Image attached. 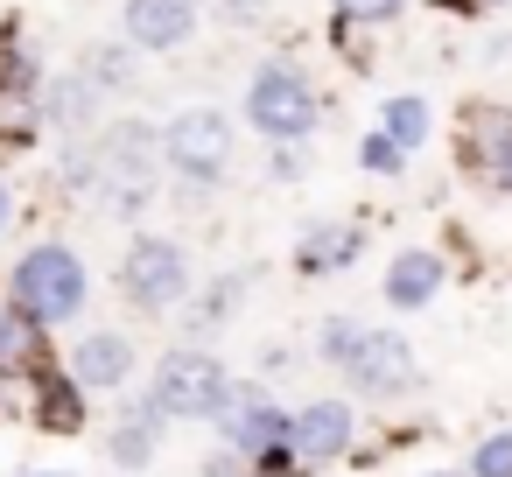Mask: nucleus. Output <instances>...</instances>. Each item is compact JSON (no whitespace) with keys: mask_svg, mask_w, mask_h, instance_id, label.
<instances>
[{"mask_svg":"<svg viewBox=\"0 0 512 477\" xmlns=\"http://www.w3.org/2000/svg\"><path fill=\"white\" fill-rule=\"evenodd\" d=\"M260 15H267V0H218V22L225 29H253Z\"/></svg>","mask_w":512,"mask_h":477,"instance_id":"nucleus-26","label":"nucleus"},{"mask_svg":"<svg viewBox=\"0 0 512 477\" xmlns=\"http://www.w3.org/2000/svg\"><path fill=\"white\" fill-rule=\"evenodd\" d=\"M197 22H204L197 0H127L120 8V29L134 50H183L197 36Z\"/></svg>","mask_w":512,"mask_h":477,"instance_id":"nucleus-11","label":"nucleus"},{"mask_svg":"<svg viewBox=\"0 0 512 477\" xmlns=\"http://www.w3.org/2000/svg\"><path fill=\"white\" fill-rule=\"evenodd\" d=\"M442 281H449V260L435 246H400L393 267H386V302L393 309H428L442 295Z\"/></svg>","mask_w":512,"mask_h":477,"instance_id":"nucleus-12","label":"nucleus"},{"mask_svg":"<svg viewBox=\"0 0 512 477\" xmlns=\"http://www.w3.org/2000/svg\"><path fill=\"white\" fill-rule=\"evenodd\" d=\"M127 372H134V344H127L120 330L78 337V351H71V379H78V386H120Z\"/></svg>","mask_w":512,"mask_h":477,"instance_id":"nucleus-13","label":"nucleus"},{"mask_svg":"<svg viewBox=\"0 0 512 477\" xmlns=\"http://www.w3.org/2000/svg\"><path fill=\"white\" fill-rule=\"evenodd\" d=\"M337 15H351L358 29H386V22H400L407 15V0H330Z\"/></svg>","mask_w":512,"mask_h":477,"instance_id":"nucleus-24","label":"nucleus"},{"mask_svg":"<svg viewBox=\"0 0 512 477\" xmlns=\"http://www.w3.org/2000/svg\"><path fill=\"white\" fill-rule=\"evenodd\" d=\"M267 176H274V183H302V176H309V155H302V141H274V155H267Z\"/></svg>","mask_w":512,"mask_h":477,"instance_id":"nucleus-25","label":"nucleus"},{"mask_svg":"<svg viewBox=\"0 0 512 477\" xmlns=\"http://www.w3.org/2000/svg\"><path fill=\"white\" fill-rule=\"evenodd\" d=\"M365 253V232L358 225H309L302 246H295V274H337Z\"/></svg>","mask_w":512,"mask_h":477,"instance_id":"nucleus-14","label":"nucleus"},{"mask_svg":"<svg viewBox=\"0 0 512 477\" xmlns=\"http://www.w3.org/2000/svg\"><path fill=\"white\" fill-rule=\"evenodd\" d=\"M358 169H365V176H400V169H407V155L372 127V134H358Z\"/></svg>","mask_w":512,"mask_h":477,"instance_id":"nucleus-22","label":"nucleus"},{"mask_svg":"<svg viewBox=\"0 0 512 477\" xmlns=\"http://www.w3.org/2000/svg\"><path fill=\"white\" fill-rule=\"evenodd\" d=\"M36 92H43V71H36V57L15 50V36H8V50H0V99H36Z\"/></svg>","mask_w":512,"mask_h":477,"instance_id":"nucleus-20","label":"nucleus"},{"mask_svg":"<svg viewBox=\"0 0 512 477\" xmlns=\"http://www.w3.org/2000/svg\"><path fill=\"white\" fill-rule=\"evenodd\" d=\"M379 134H386V141H393L400 155L428 148V134H435V113H428V99H414V92L386 99V106H379Z\"/></svg>","mask_w":512,"mask_h":477,"instance_id":"nucleus-17","label":"nucleus"},{"mask_svg":"<svg viewBox=\"0 0 512 477\" xmlns=\"http://www.w3.org/2000/svg\"><path fill=\"white\" fill-rule=\"evenodd\" d=\"M155 169H162V134L141 120H113L99 141V183L113 211H141L155 197Z\"/></svg>","mask_w":512,"mask_h":477,"instance_id":"nucleus-4","label":"nucleus"},{"mask_svg":"<svg viewBox=\"0 0 512 477\" xmlns=\"http://www.w3.org/2000/svg\"><path fill=\"white\" fill-rule=\"evenodd\" d=\"M22 477H64V470H22Z\"/></svg>","mask_w":512,"mask_h":477,"instance_id":"nucleus-29","label":"nucleus"},{"mask_svg":"<svg viewBox=\"0 0 512 477\" xmlns=\"http://www.w3.org/2000/svg\"><path fill=\"white\" fill-rule=\"evenodd\" d=\"M239 288H246V281H239V274H225V281H218V295H211V302H204L197 316H204V323H218V316H225V309L239 302Z\"/></svg>","mask_w":512,"mask_h":477,"instance_id":"nucleus-27","label":"nucleus"},{"mask_svg":"<svg viewBox=\"0 0 512 477\" xmlns=\"http://www.w3.org/2000/svg\"><path fill=\"white\" fill-rule=\"evenodd\" d=\"M120 288H127L134 309L162 316V309H176V302L190 295V253H183L176 239L148 232V239H134L127 260H120Z\"/></svg>","mask_w":512,"mask_h":477,"instance_id":"nucleus-6","label":"nucleus"},{"mask_svg":"<svg viewBox=\"0 0 512 477\" xmlns=\"http://www.w3.org/2000/svg\"><path fill=\"white\" fill-rule=\"evenodd\" d=\"M99 99H106V92H99L85 71H71V78H50V92H43V120H50V127H92Z\"/></svg>","mask_w":512,"mask_h":477,"instance_id":"nucleus-16","label":"nucleus"},{"mask_svg":"<svg viewBox=\"0 0 512 477\" xmlns=\"http://www.w3.org/2000/svg\"><path fill=\"white\" fill-rule=\"evenodd\" d=\"M85 78H92L99 92H127V85H134V43H99V50H85Z\"/></svg>","mask_w":512,"mask_h":477,"instance_id":"nucleus-19","label":"nucleus"},{"mask_svg":"<svg viewBox=\"0 0 512 477\" xmlns=\"http://www.w3.org/2000/svg\"><path fill=\"white\" fill-rule=\"evenodd\" d=\"M232 113H218V106H183L169 127H162V162H169V176H183V183H225V169H232Z\"/></svg>","mask_w":512,"mask_h":477,"instance_id":"nucleus-3","label":"nucleus"},{"mask_svg":"<svg viewBox=\"0 0 512 477\" xmlns=\"http://www.w3.org/2000/svg\"><path fill=\"white\" fill-rule=\"evenodd\" d=\"M0 225H8V197H0Z\"/></svg>","mask_w":512,"mask_h":477,"instance_id":"nucleus-30","label":"nucleus"},{"mask_svg":"<svg viewBox=\"0 0 512 477\" xmlns=\"http://www.w3.org/2000/svg\"><path fill=\"white\" fill-rule=\"evenodd\" d=\"M36 421L50 435H78L85 428V386L71 372H36Z\"/></svg>","mask_w":512,"mask_h":477,"instance_id":"nucleus-15","label":"nucleus"},{"mask_svg":"<svg viewBox=\"0 0 512 477\" xmlns=\"http://www.w3.org/2000/svg\"><path fill=\"white\" fill-rule=\"evenodd\" d=\"M211 421L225 428V442H232L239 456H260V449L288 442V407H274L260 386H232V393H225V407H218Z\"/></svg>","mask_w":512,"mask_h":477,"instance_id":"nucleus-10","label":"nucleus"},{"mask_svg":"<svg viewBox=\"0 0 512 477\" xmlns=\"http://www.w3.org/2000/svg\"><path fill=\"white\" fill-rule=\"evenodd\" d=\"M323 120V99L316 85L288 64V57H267L253 78H246V127L274 148V141H309Z\"/></svg>","mask_w":512,"mask_h":477,"instance_id":"nucleus-2","label":"nucleus"},{"mask_svg":"<svg viewBox=\"0 0 512 477\" xmlns=\"http://www.w3.org/2000/svg\"><path fill=\"white\" fill-rule=\"evenodd\" d=\"M498 190H505V197H512V176H505V183H498Z\"/></svg>","mask_w":512,"mask_h":477,"instance_id":"nucleus-31","label":"nucleus"},{"mask_svg":"<svg viewBox=\"0 0 512 477\" xmlns=\"http://www.w3.org/2000/svg\"><path fill=\"white\" fill-rule=\"evenodd\" d=\"M351 435H358V414H351L344 400H309V407L288 414V449L302 456V470L351 456Z\"/></svg>","mask_w":512,"mask_h":477,"instance_id":"nucleus-8","label":"nucleus"},{"mask_svg":"<svg viewBox=\"0 0 512 477\" xmlns=\"http://www.w3.org/2000/svg\"><path fill=\"white\" fill-rule=\"evenodd\" d=\"M449 8H512V0H449Z\"/></svg>","mask_w":512,"mask_h":477,"instance_id":"nucleus-28","label":"nucleus"},{"mask_svg":"<svg viewBox=\"0 0 512 477\" xmlns=\"http://www.w3.org/2000/svg\"><path fill=\"white\" fill-rule=\"evenodd\" d=\"M15 309H29L43 330H57V323H71L78 309H85V295H92V274H85V260L64 246V239H43V246H29L22 260H15Z\"/></svg>","mask_w":512,"mask_h":477,"instance_id":"nucleus-1","label":"nucleus"},{"mask_svg":"<svg viewBox=\"0 0 512 477\" xmlns=\"http://www.w3.org/2000/svg\"><path fill=\"white\" fill-rule=\"evenodd\" d=\"M456 155H463V169H477V176L498 190V183L512 176V106H498V99H477V106H463Z\"/></svg>","mask_w":512,"mask_h":477,"instance_id":"nucleus-7","label":"nucleus"},{"mask_svg":"<svg viewBox=\"0 0 512 477\" xmlns=\"http://www.w3.org/2000/svg\"><path fill=\"white\" fill-rule=\"evenodd\" d=\"M225 393H232V372L211 358V351H197V344H183V351H169L162 365H155V407L169 414V421H211L218 407H225Z\"/></svg>","mask_w":512,"mask_h":477,"instance_id":"nucleus-5","label":"nucleus"},{"mask_svg":"<svg viewBox=\"0 0 512 477\" xmlns=\"http://www.w3.org/2000/svg\"><path fill=\"white\" fill-rule=\"evenodd\" d=\"M344 372H351V386H358V393L393 400V393H407V386H414V344H407L400 330H365V337H358V358H351Z\"/></svg>","mask_w":512,"mask_h":477,"instance_id":"nucleus-9","label":"nucleus"},{"mask_svg":"<svg viewBox=\"0 0 512 477\" xmlns=\"http://www.w3.org/2000/svg\"><path fill=\"white\" fill-rule=\"evenodd\" d=\"M428 477H449V470H428Z\"/></svg>","mask_w":512,"mask_h":477,"instance_id":"nucleus-32","label":"nucleus"},{"mask_svg":"<svg viewBox=\"0 0 512 477\" xmlns=\"http://www.w3.org/2000/svg\"><path fill=\"white\" fill-rule=\"evenodd\" d=\"M43 337H50V330H43L29 309H15V302L0 309V365H36V372H43Z\"/></svg>","mask_w":512,"mask_h":477,"instance_id":"nucleus-18","label":"nucleus"},{"mask_svg":"<svg viewBox=\"0 0 512 477\" xmlns=\"http://www.w3.org/2000/svg\"><path fill=\"white\" fill-rule=\"evenodd\" d=\"M470 477H512V428H498L470 449Z\"/></svg>","mask_w":512,"mask_h":477,"instance_id":"nucleus-23","label":"nucleus"},{"mask_svg":"<svg viewBox=\"0 0 512 477\" xmlns=\"http://www.w3.org/2000/svg\"><path fill=\"white\" fill-rule=\"evenodd\" d=\"M358 337H365V330H358L351 316H323V330H316V351H323L330 365H351V358H358Z\"/></svg>","mask_w":512,"mask_h":477,"instance_id":"nucleus-21","label":"nucleus"}]
</instances>
